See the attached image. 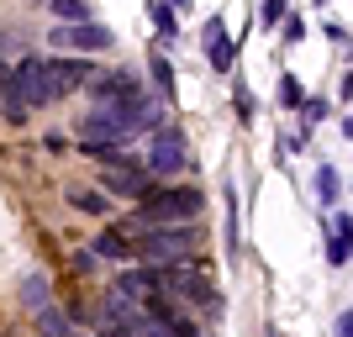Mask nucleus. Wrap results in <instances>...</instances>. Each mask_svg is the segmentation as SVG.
I'll return each instance as SVG.
<instances>
[{
  "label": "nucleus",
  "mask_w": 353,
  "mask_h": 337,
  "mask_svg": "<svg viewBox=\"0 0 353 337\" xmlns=\"http://www.w3.org/2000/svg\"><path fill=\"white\" fill-rule=\"evenodd\" d=\"M69 205L79 211V216H105V211H111V201H105L101 190H79V185L69 190Z\"/></svg>",
  "instance_id": "obj_15"
},
{
  "label": "nucleus",
  "mask_w": 353,
  "mask_h": 337,
  "mask_svg": "<svg viewBox=\"0 0 353 337\" xmlns=\"http://www.w3.org/2000/svg\"><path fill=\"white\" fill-rule=\"evenodd\" d=\"M148 69H153V85H159L163 95L174 90V69H169V59H163V53H153V63H148Z\"/></svg>",
  "instance_id": "obj_20"
},
{
  "label": "nucleus",
  "mask_w": 353,
  "mask_h": 337,
  "mask_svg": "<svg viewBox=\"0 0 353 337\" xmlns=\"http://www.w3.org/2000/svg\"><path fill=\"white\" fill-rule=\"evenodd\" d=\"M195 243H201V232H195L190 221H179V227H148V232L137 237L132 258H143L148 269H163V264H190Z\"/></svg>",
  "instance_id": "obj_4"
},
{
  "label": "nucleus",
  "mask_w": 353,
  "mask_h": 337,
  "mask_svg": "<svg viewBox=\"0 0 353 337\" xmlns=\"http://www.w3.org/2000/svg\"><path fill=\"white\" fill-rule=\"evenodd\" d=\"M206 53H211V69H227V63H232V43H227V32H221V16L206 21Z\"/></svg>",
  "instance_id": "obj_13"
},
{
  "label": "nucleus",
  "mask_w": 353,
  "mask_h": 337,
  "mask_svg": "<svg viewBox=\"0 0 353 337\" xmlns=\"http://www.w3.org/2000/svg\"><path fill=\"white\" fill-rule=\"evenodd\" d=\"M206 211V195L195 185H163V190H148L137 201V211L127 216V227H179V221H195Z\"/></svg>",
  "instance_id": "obj_2"
},
{
  "label": "nucleus",
  "mask_w": 353,
  "mask_h": 337,
  "mask_svg": "<svg viewBox=\"0 0 353 337\" xmlns=\"http://www.w3.org/2000/svg\"><path fill=\"white\" fill-rule=\"evenodd\" d=\"M69 264H74V274H90V269H95V253H90V248H79V253L69 258Z\"/></svg>",
  "instance_id": "obj_23"
},
{
  "label": "nucleus",
  "mask_w": 353,
  "mask_h": 337,
  "mask_svg": "<svg viewBox=\"0 0 353 337\" xmlns=\"http://www.w3.org/2000/svg\"><path fill=\"white\" fill-rule=\"evenodd\" d=\"M327 258H332V269L348 264V211H338V216H332V243H327Z\"/></svg>",
  "instance_id": "obj_14"
},
{
  "label": "nucleus",
  "mask_w": 353,
  "mask_h": 337,
  "mask_svg": "<svg viewBox=\"0 0 353 337\" xmlns=\"http://www.w3.org/2000/svg\"><path fill=\"white\" fill-rule=\"evenodd\" d=\"M169 6H185V0H169Z\"/></svg>",
  "instance_id": "obj_26"
},
{
  "label": "nucleus",
  "mask_w": 353,
  "mask_h": 337,
  "mask_svg": "<svg viewBox=\"0 0 353 337\" xmlns=\"http://www.w3.org/2000/svg\"><path fill=\"white\" fill-rule=\"evenodd\" d=\"M21 306H27V311L53 306V295H48V279H43V274H27V279H21Z\"/></svg>",
  "instance_id": "obj_16"
},
{
  "label": "nucleus",
  "mask_w": 353,
  "mask_h": 337,
  "mask_svg": "<svg viewBox=\"0 0 353 337\" xmlns=\"http://www.w3.org/2000/svg\"><path fill=\"white\" fill-rule=\"evenodd\" d=\"M48 43H59V48H69V53L85 59V53H105L117 37H111V27H101V21H63V27H53Z\"/></svg>",
  "instance_id": "obj_7"
},
{
  "label": "nucleus",
  "mask_w": 353,
  "mask_h": 337,
  "mask_svg": "<svg viewBox=\"0 0 353 337\" xmlns=\"http://www.w3.org/2000/svg\"><path fill=\"white\" fill-rule=\"evenodd\" d=\"M153 21H159V32H163V37H174V32H179L174 6H163V0H153Z\"/></svg>",
  "instance_id": "obj_21"
},
{
  "label": "nucleus",
  "mask_w": 353,
  "mask_h": 337,
  "mask_svg": "<svg viewBox=\"0 0 353 337\" xmlns=\"http://www.w3.org/2000/svg\"><path fill=\"white\" fill-rule=\"evenodd\" d=\"M353 332V311H343V316H338V337H348Z\"/></svg>",
  "instance_id": "obj_25"
},
{
  "label": "nucleus",
  "mask_w": 353,
  "mask_h": 337,
  "mask_svg": "<svg viewBox=\"0 0 353 337\" xmlns=\"http://www.w3.org/2000/svg\"><path fill=\"white\" fill-rule=\"evenodd\" d=\"M338 190H343L338 169H332V163H322V169H316V195H322V201L332 205V201H338Z\"/></svg>",
  "instance_id": "obj_19"
},
{
  "label": "nucleus",
  "mask_w": 353,
  "mask_h": 337,
  "mask_svg": "<svg viewBox=\"0 0 353 337\" xmlns=\"http://www.w3.org/2000/svg\"><path fill=\"white\" fill-rule=\"evenodd\" d=\"M90 253H95V258H132V243H127V232H121V227H105L101 237H95V243H90Z\"/></svg>",
  "instance_id": "obj_12"
},
{
  "label": "nucleus",
  "mask_w": 353,
  "mask_h": 337,
  "mask_svg": "<svg viewBox=\"0 0 353 337\" xmlns=\"http://www.w3.org/2000/svg\"><path fill=\"white\" fill-rule=\"evenodd\" d=\"M280 101H285V105H301V101H306V90H301V79H295V74H285V79H280Z\"/></svg>",
  "instance_id": "obj_22"
},
{
  "label": "nucleus",
  "mask_w": 353,
  "mask_h": 337,
  "mask_svg": "<svg viewBox=\"0 0 353 337\" xmlns=\"http://www.w3.org/2000/svg\"><path fill=\"white\" fill-rule=\"evenodd\" d=\"M153 295H174L179 306L211 311V316L221 311L216 285L206 279V269H195V264H163V269H153Z\"/></svg>",
  "instance_id": "obj_3"
},
{
  "label": "nucleus",
  "mask_w": 353,
  "mask_h": 337,
  "mask_svg": "<svg viewBox=\"0 0 353 337\" xmlns=\"http://www.w3.org/2000/svg\"><path fill=\"white\" fill-rule=\"evenodd\" d=\"M48 69V90H53V101H63L69 90H79L90 79V63L85 59H43Z\"/></svg>",
  "instance_id": "obj_10"
},
{
  "label": "nucleus",
  "mask_w": 353,
  "mask_h": 337,
  "mask_svg": "<svg viewBox=\"0 0 353 337\" xmlns=\"http://www.w3.org/2000/svg\"><path fill=\"white\" fill-rule=\"evenodd\" d=\"M111 290L127 295V300H137V306H148V300H153V269H127Z\"/></svg>",
  "instance_id": "obj_11"
},
{
  "label": "nucleus",
  "mask_w": 353,
  "mask_h": 337,
  "mask_svg": "<svg viewBox=\"0 0 353 337\" xmlns=\"http://www.w3.org/2000/svg\"><path fill=\"white\" fill-rule=\"evenodd\" d=\"M37 332H43V337H69V322H63V311L43 306V311H37Z\"/></svg>",
  "instance_id": "obj_18"
},
{
  "label": "nucleus",
  "mask_w": 353,
  "mask_h": 337,
  "mask_svg": "<svg viewBox=\"0 0 353 337\" xmlns=\"http://www.w3.org/2000/svg\"><path fill=\"white\" fill-rule=\"evenodd\" d=\"M159 121H163L159 101L132 95V101H111V105H95L90 116H79V121H74V137H79V147H117V143H127L132 132L159 127Z\"/></svg>",
  "instance_id": "obj_1"
},
{
  "label": "nucleus",
  "mask_w": 353,
  "mask_h": 337,
  "mask_svg": "<svg viewBox=\"0 0 353 337\" xmlns=\"http://www.w3.org/2000/svg\"><path fill=\"white\" fill-rule=\"evenodd\" d=\"M59 21H90V0H43Z\"/></svg>",
  "instance_id": "obj_17"
},
{
  "label": "nucleus",
  "mask_w": 353,
  "mask_h": 337,
  "mask_svg": "<svg viewBox=\"0 0 353 337\" xmlns=\"http://www.w3.org/2000/svg\"><path fill=\"white\" fill-rule=\"evenodd\" d=\"M101 185L111 195H127V201H143L148 190H153V174H148V163H137V159H105V169H101Z\"/></svg>",
  "instance_id": "obj_5"
},
{
  "label": "nucleus",
  "mask_w": 353,
  "mask_h": 337,
  "mask_svg": "<svg viewBox=\"0 0 353 337\" xmlns=\"http://www.w3.org/2000/svg\"><path fill=\"white\" fill-rule=\"evenodd\" d=\"M11 90H16V101L27 105H37V111H43V105H53V90H48V69H43V59H21L11 69Z\"/></svg>",
  "instance_id": "obj_8"
},
{
  "label": "nucleus",
  "mask_w": 353,
  "mask_h": 337,
  "mask_svg": "<svg viewBox=\"0 0 353 337\" xmlns=\"http://www.w3.org/2000/svg\"><path fill=\"white\" fill-rule=\"evenodd\" d=\"M190 163V147L179 137L174 121H159V132H153V147H148V174H179Z\"/></svg>",
  "instance_id": "obj_6"
},
{
  "label": "nucleus",
  "mask_w": 353,
  "mask_h": 337,
  "mask_svg": "<svg viewBox=\"0 0 353 337\" xmlns=\"http://www.w3.org/2000/svg\"><path fill=\"white\" fill-rule=\"evenodd\" d=\"M85 90L95 95V105H111V101H132V95H143V85H137L127 69H111V74H90Z\"/></svg>",
  "instance_id": "obj_9"
},
{
  "label": "nucleus",
  "mask_w": 353,
  "mask_h": 337,
  "mask_svg": "<svg viewBox=\"0 0 353 337\" xmlns=\"http://www.w3.org/2000/svg\"><path fill=\"white\" fill-rule=\"evenodd\" d=\"M264 21H285V0H264Z\"/></svg>",
  "instance_id": "obj_24"
}]
</instances>
